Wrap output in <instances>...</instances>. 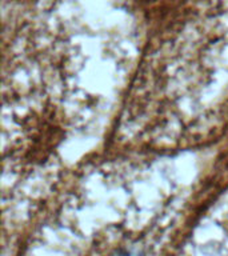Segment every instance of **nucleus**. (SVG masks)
I'll return each instance as SVG.
<instances>
[{"instance_id": "f257e3e1", "label": "nucleus", "mask_w": 228, "mask_h": 256, "mask_svg": "<svg viewBox=\"0 0 228 256\" xmlns=\"http://www.w3.org/2000/svg\"><path fill=\"white\" fill-rule=\"evenodd\" d=\"M112 256H146L143 251H140L138 248H122L119 251H116Z\"/></svg>"}]
</instances>
